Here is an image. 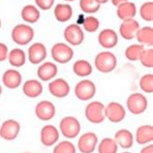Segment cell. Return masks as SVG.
I'll return each instance as SVG.
<instances>
[{"label": "cell", "instance_id": "obj_27", "mask_svg": "<svg viewBox=\"0 0 153 153\" xmlns=\"http://www.w3.org/2000/svg\"><path fill=\"white\" fill-rule=\"evenodd\" d=\"M73 72L76 76H79V78H86V76H89L92 74L93 67H92L89 61L80 59L74 63Z\"/></svg>", "mask_w": 153, "mask_h": 153}, {"label": "cell", "instance_id": "obj_44", "mask_svg": "<svg viewBox=\"0 0 153 153\" xmlns=\"http://www.w3.org/2000/svg\"><path fill=\"white\" fill-rule=\"evenodd\" d=\"M65 1H68V2H72V1H75V0H65Z\"/></svg>", "mask_w": 153, "mask_h": 153}, {"label": "cell", "instance_id": "obj_47", "mask_svg": "<svg viewBox=\"0 0 153 153\" xmlns=\"http://www.w3.org/2000/svg\"><path fill=\"white\" fill-rule=\"evenodd\" d=\"M0 124H1V121H0Z\"/></svg>", "mask_w": 153, "mask_h": 153}, {"label": "cell", "instance_id": "obj_17", "mask_svg": "<svg viewBox=\"0 0 153 153\" xmlns=\"http://www.w3.org/2000/svg\"><path fill=\"white\" fill-rule=\"evenodd\" d=\"M22 85V93L28 98L35 99L40 97L43 94L44 86L41 80L39 79H27Z\"/></svg>", "mask_w": 153, "mask_h": 153}, {"label": "cell", "instance_id": "obj_33", "mask_svg": "<svg viewBox=\"0 0 153 153\" xmlns=\"http://www.w3.org/2000/svg\"><path fill=\"white\" fill-rule=\"evenodd\" d=\"M79 7L83 13L94 14L100 10L101 5L96 0H79Z\"/></svg>", "mask_w": 153, "mask_h": 153}, {"label": "cell", "instance_id": "obj_3", "mask_svg": "<svg viewBox=\"0 0 153 153\" xmlns=\"http://www.w3.org/2000/svg\"><path fill=\"white\" fill-rule=\"evenodd\" d=\"M126 108L133 115H140L147 110L148 100L144 94L140 92H134L128 96Z\"/></svg>", "mask_w": 153, "mask_h": 153}, {"label": "cell", "instance_id": "obj_16", "mask_svg": "<svg viewBox=\"0 0 153 153\" xmlns=\"http://www.w3.org/2000/svg\"><path fill=\"white\" fill-rule=\"evenodd\" d=\"M2 84L8 89H17L22 84V76L17 69H8L2 75Z\"/></svg>", "mask_w": 153, "mask_h": 153}, {"label": "cell", "instance_id": "obj_30", "mask_svg": "<svg viewBox=\"0 0 153 153\" xmlns=\"http://www.w3.org/2000/svg\"><path fill=\"white\" fill-rule=\"evenodd\" d=\"M52 153H76V146L70 140H64L54 144Z\"/></svg>", "mask_w": 153, "mask_h": 153}, {"label": "cell", "instance_id": "obj_21", "mask_svg": "<svg viewBox=\"0 0 153 153\" xmlns=\"http://www.w3.org/2000/svg\"><path fill=\"white\" fill-rule=\"evenodd\" d=\"M140 29V23L134 19L123 21L119 26V34L125 40H132L136 37V34Z\"/></svg>", "mask_w": 153, "mask_h": 153}, {"label": "cell", "instance_id": "obj_45", "mask_svg": "<svg viewBox=\"0 0 153 153\" xmlns=\"http://www.w3.org/2000/svg\"><path fill=\"white\" fill-rule=\"evenodd\" d=\"M0 28H1V19H0Z\"/></svg>", "mask_w": 153, "mask_h": 153}, {"label": "cell", "instance_id": "obj_7", "mask_svg": "<svg viewBox=\"0 0 153 153\" xmlns=\"http://www.w3.org/2000/svg\"><path fill=\"white\" fill-rule=\"evenodd\" d=\"M22 126L18 120L10 118L0 124V138L7 142H12L18 138Z\"/></svg>", "mask_w": 153, "mask_h": 153}, {"label": "cell", "instance_id": "obj_6", "mask_svg": "<svg viewBox=\"0 0 153 153\" xmlns=\"http://www.w3.org/2000/svg\"><path fill=\"white\" fill-rule=\"evenodd\" d=\"M12 40L19 46L28 45L34 38V29L29 25H17L12 30Z\"/></svg>", "mask_w": 153, "mask_h": 153}, {"label": "cell", "instance_id": "obj_8", "mask_svg": "<svg viewBox=\"0 0 153 153\" xmlns=\"http://www.w3.org/2000/svg\"><path fill=\"white\" fill-rule=\"evenodd\" d=\"M51 53L52 59L60 64H66L74 57V51L64 43L54 44L51 50Z\"/></svg>", "mask_w": 153, "mask_h": 153}, {"label": "cell", "instance_id": "obj_9", "mask_svg": "<svg viewBox=\"0 0 153 153\" xmlns=\"http://www.w3.org/2000/svg\"><path fill=\"white\" fill-rule=\"evenodd\" d=\"M105 117L111 123H120L126 117V110L122 104L110 102L105 106Z\"/></svg>", "mask_w": 153, "mask_h": 153}, {"label": "cell", "instance_id": "obj_4", "mask_svg": "<svg viewBox=\"0 0 153 153\" xmlns=\"http://www.w3.org/2000/svg\"><path fill=\"white\" fill-rule=\"evenodd\" d=\"M97 92V87L96 84L90 79H83L79 80L75 85L74 88V93L75 96L78 98L79 101L86 102L92 100L96 95Z\"/></svg>", "mask_w": 153, "mask_h": 153}, {"label": "cell", "instance_id": "obj_15", "mask_svg": "<svg viewBox=\"0 0 153 153\" xmlns=\"http://www.w3.org/2000/svg\"><path fill=\"white\" fill-rule=\"evenodd\" d=\"M47 49L42 43H34L28 48L27 51V57L29 62L34 65L43 63L47 58Z\"/></svg>", "mask_w": 153, "mask_h": 153}, {"label": "cell", "instance_id": "obj_22", "mask_svg": "<svg viewBox=\"0 0 153 153\" xmlns=\"http://www.w3.org/2000/svg\"><path fill=\"white\" fill-rule=\"evenodd\" d=\"M114 139L117 143L118 147H121L123 149L131 148L135 143L134 135L128 129H119L118 131L115 132Z\"/></svg>", "mask_w": 153, "mask_h": 153}, {"label": "cell", "instance_id": "obj_13", "mask_svg": "<svg viewBox=\"0 0 153 153\" xmlns=\"http://www.w3.org/2000/svg\"><path fill=\"white\" fill-rule=\"evenodd\" d=\"M60 133L57 127L52 124H47L43 126L40 131V140L44 146L51 147L53 146L56 143H58Z\"/></svg>", "mask_w": 153, "mask_h": 153}, {"label": "cell", "instance_id": "obj_28", "mask_svg": "<svg viewBox=\"0 0 153 153\" xmlns=\"http://www.w3.org/2000/svg\"><path fill=\"white\" fill-rule=\"evenodd\" d=\"M138 42L143 46H153V28L150 26H144L140 28L137 32L136 37Z\"/></svg>", "mask_w": 153, "mask_h": 153}, {"label": "cell", "instance_id": "obj_18", "mask_svg": "<svg viewBox=\"0 0 153 153\" xmlns=\"http://www.w3.org/2000/svg\"><path fill=\"white\" fill-rule=\"evenodd\" d=\"M58 68L55 63L51 61L43 62L37 69V76L42 82H51L57 76Z\"/></svg>", "mask_w": 153, "mask_h": 153}, {"label": "cell", "instance_id": "obj_2", "mask_svg": "<svg viewBox=\"0 0 153 153\" xmlns=\"http://www.w3.org/2000/svg\"><path fill=\"white\" fill-rule=\"evenodd\" d=\"M117 65V58L111 51H102L96 55L94 66L99 72L108 74L114 71Z\"/></svg>", "mask_w": 153, "mask_h": 153}, {"label": "cell", "instance_id": "obj_32", "mask_svg": "<svg viewBox=\"0 0 153 153\" xmlns=\"http://www.w3.org/2000/svg\"><path fill=\"white\" fill-rule=\"evenodd\" d=\"M139 86L140 90L144 93L152 94L153 93V75L146 74L140 79Z\"/></svg>", "mask_w": 153, "mask_h": 153}, {"label": "cell", "instance_id": "obj_23", "mask_svg": "<svg viewBox=\"0 0 153 153\" xmlns=\"http://www.w3.org/2000/svg\"><path fill=\"white\" fill-rule=\"evenodd\" d=\"M137 14V7L135 3L131 1H127L125 3L121 4L116 9V15L117 18L121 21H127V19H134Z\"/></svg>", "mask_w": 153, "mask_h": 153}, {"label": "cell", "instance_id": "obj_46", "mask_svg": "<svg viewBox=\"0 0 153 153\" xmlns=\"http://www.w3.org/2000/svg\"><path fill=\"white\" fill-rule=\"evenodd\" d=\"M25 153H31V152H25Z\"/></svg>", "mask_w": 153, "mask_h": 153}, {"label": "cell", "instance_id": "obj_11", "mask_svg": "<svg viewBox=\"0 0 153 153\" xmlns=\"http://www.w3.org/2000/svg\"><path fill=\"white\" fill-rule=\"evenodd\" d=\"M35 115L41 121H51L56 114L55 105L49 100H42L35 106Z\"/></svg>", "mask_w": 153, "mask_h": 153}, {"label": "cell", "instance_id": "obj_19", "mask_svg": "<svg viewBox=\"0 0 153 153\" xmlns=\"http://www.w3.org/2000/svg\"><path fill=\"white\" fill-rule=\"evenodd\" d=\"M134 139L140 146H146L153 142V126L151 124H143L137 128Z\"/></svg>", "mask_w": 153, "mask_h": 153}, {"label": "cell", "instance_id": "obj_40", "mask_svg": "<svg viewBox=\"0 0 153 153\" xmlns=\"http://www.w3.org/2000/svg\"><path fill=\"white\" fill-rule=\"evenodd\" d=\"M127 1H128V0H111V3H112V5L115 6L116 8H117L118 6L121 5V4L125 3V2H127Z\"/></svg>", "mask_w": 153, "mask_h": 153}, {"label": "cell", "instance_id": "obj_31", "mask_svg": "<svg viewBox=\"0 0 153 153\" xmlns=\"http://www.w3.org/2000/svg\"><path fill=\"white\" fill-rule=\"evenodd\" d=\"M144 50V46L138 45V44H134V45H130L125 50V57L129 61H139V58L142 52Z\"/></svg>", "mask_w": 153, "mask_h": 153}, {"label": "cell", "instance_id": "obj_24", "mask_svg": "<svg viewBox=\"0 0 153 153\" xmlns=\"http://www.w3.org/2000/svg\"><path fill=\"white\" fill-rule=\"evenodd\" d=\"M55 19L58 22H67L73 17V9L69 4H57L53 11Z\"/></svg>", "mask_w": 153, "mask_h": 153}, {"label": "cell", "instance_id": "obj_10", "mask_svg": "<svg viewBox=\"0 0 153 153\" xmlns=\"http://www.w3.org/2000/svg\"><path fill=\"white\" fill-rule=\"evenodd\" d=\"M99 143L98 136L94 132H85L79 136L76 149L80 153H93Z\"/></svg>", "mask_w": 153, "mask_h": 153}, {"label": "cell", "instance_id": "obj_5", "mask_svg": "<svg viewBox=\"0 0 153 153\" xmlns=\"http://www.w3.org/2000/svg\"><path fill=\"white\" fill-rule=\"evenodd\" d=\"M84 116L92 124H101L105 121V105L100 101H91L84 108Z\"/></svg>", "mask_w": 153, "mask_h": 153}, {"label": "cell", "instance_id": "obj_43", "mask_svg": "<svg viewBox=\"0 0 153 153\" xmlns=\"http://www.w3.org/2000/svg\"><path fill=\"white\" fill-rule=\"evenodd\" d=\"M121 153H133V152H130V151H123Z\"/></svg>", "mask_w": 153, "mask_h": 153}, {"label": "cell", "instance_id": "obj_25", "mask_svg": "<svg viewBox=\"0 0 153 153\" xmlns=\"http://www.w3.org/2000/svg\"><path fill=\"white\" fill-rule=\"evenodd\" d=\"M21 16L25 22L33 25V23H36L40 19L41 14H40V11L37 7L29 4V5H26L22 9Z\"/></svg>", "mask_w": 153, "mask_h": 153}, {"label": "cell", "instance_id": "obj_41", "mask_svg": "<svg viewBox=\"0 0 153 153\" xmlns=\"http://www.w3.org/2000/svg\"><path fill=\"white\" fill-rule=\"evenodd\" d=\"M96 1H97L100 4V5H101V4H106L108 1V0H96Z\"/></svg>", "mask_w": 153, "mask_h": 153}, {"label": "cell", "instance_id": "obj_34", "mask_svg": "<svg viewBox=\"0 0 153 153\" xmlns=\"http://www.w3.org/2000/svg\"><path fill=\"white\" fill-rule=\"evenodd\" d=\"M140 15L143 21L151 22L153 21V2L148 1L143 3L140 8Z\"/></svg>", "mask_w": 153, "mask_h": 153}, {"label": "cell", "instance_id": "obj_38", "mask_svg": "<svg viewBox=\"0 0 153 153\" xmlns=\"http://www.w3.org/2000/svg\"><path fill=\"white\" fill-rule=\"evenodd\" d=\"M8 54H9L8 47L4 43H0V62H3L7 60Z\"/></svg>", "mask_w": 153, "mask_h": 153}, {"label": "cell", "instance_id": "obj_26", "mask_svg": "<svg viewBox=\"0 0 153 153\" xmlns=\"http://www.w3.org/2000/svg\"><path fill=\"white\" fill-rule=\"evenodd\" d=\"M7 60L9 61L10 65L15 68L22 67L26 62V53L23 50L16 48L9 52Z\"/></svg>", "mask_w": 153, "mask_h": 153}, {"label": "cell", "instance_id": "obj_1", "mask_svg": "<svg viewBox=\"0 0 153 153\" xmlns=\"http://www.w3.org/2000/svg\"><path fill=\"white\" fill-rule=\"evenodd\" d=\"M58 130L65 139L73 140L79 137L82 130V125L76 117L73 115H67L60 120Z\"/></svg>", "mask_w": 153, "mask_h": 153}, {"label": "cell", "instance_id": "obj_29", "mask_svg": "<svg viewBox=\"0 0 153 153\" xmlns=\"http://www.w3.org/2000/svg\"><path fill=\"white\" fill-rule=\"evenodd\" d=\"M98 153H117L118 146L114 138H104L97 144Z\"/></svg>", "mask_w": 153, "mask_h": 153}, {"label": "cell", "instance_id": "obj_36", "mask_svg": "<svg viewBox=\"0 0 153 153\" xmlns=\"http://www.w3.org/2000/svg\"><path fill=\"white\" fill-rule=\"evenodd\" d=\"M139 61L142 63V65L146 68L153 67V50L151 49H144L143 51L140 54Z\"/></svg>", "mask_w": 153, "mask_h": 153}, {"label": "cell", "instance_id": "obj_14", "mask_svg": "<svg viewBox=\"0 0 153 153\" xmlns=\"http://www.w3.org/2000/svg\"><path fill=\"white\" fill-rule=\"evenodd\" d=\"M64 39L71 46H79L84 40V33L76 23H72L68 25L64 30Z\"/></svg>", "mask_w": 153, "mask_h": 153}, {"label": "cell", "instance_id": "obj_12", "mask_svg": "<svg viewBox=\"0 0 153 153\" xmlns=\"http://www.w3.org/2000/svg\"><path fill=\"white\" fill-rule=\"evenodd\" d=\"M48 89H49L51 95H52L53 97L62 99L70 94L71 87L66 79L57 78L51 80L49 85H48Z\"/></svg>", "mask_w": 153, "mask_h": 153}, {"label": "cell", "instance_id": "obj_35", "mask_svg": "<svg viewBox=\"0 0 153 153\" xmlns=\"http://www.w3.org/2000/svg\"><path fill=\"white\" fill-rule=\"evenodd\" d=\"M82 25H83L84 30L86 32L93 33V32H96L99 29L100 22L97 18L93 17V16H88V17L84 18Z\"/></svg>", "mask_w": 153, "mask_h": 153}, {"label": "cell", "instance_id": "obj_42", "mask_svg": "<svg viewBox=\"0 0 153 153\" xmlns=\"http://www.w3.org/2000/svg\"><path fill=\"white\" fill-rule=\"evenodd\" d=\"M2 92H3V88H2V85H1V83H0V96L2 95Z\"/></svg>", "mask_w": 153, "mask_h": 153}, {"label": "cell", "instance_id": "obj_20", "mask_svg": "<svg viewBox=\"0 0 153 153\" xmlns=\"http://www.w3.org/2000/svg\"><path fill=\"white\" fill-rule=\"evenodd\" d=\"M98 42L100 46H102L105 49H112L118 43L117 33L114 29H110V28L103 29L98 35Z\"/></svg>", "mask_w": 153, "mask_h": 153}, {"label": "cell", "instance_id": "obj_37", "mask_svg": "<svg viewBox=\"0 0 153 153\" xmlns=\"http://www.w3.org/2000/svg\"><path fill=\"white\" fill-rule=\"evenodd\" d=\"M35 3L37 5L38 8H40L41 10L47 11L50 10L51 8L53 6L54 0H35Z\"/></svg>", "mask_w": 153, "mask_h": 153}, {"label": "cell", "instance_id": "obj_39", "mask_svg": "<svg viewBox=\"0 0 153 153\" xmlns=\"http://www.w3.org/2000/svg\"><path fill=\"white\" fill-rule=\"evenodd\" d=\"M140 153H153V144L148 143V144H146V146H143L142 149H140Z\"/></svg>", "mask_w": 153, "mask_h": 153}]
</instances>
